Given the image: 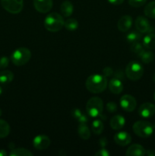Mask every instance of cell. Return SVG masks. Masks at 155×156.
<instances>
[{
	"label": "cell",
	"instance_id": "f1b7e54d",
	"mask_svg": "<svg viewBox=\"0 0 155 156\" xmlns=\"http://www.w3.org/2000/svg\"><path fill=\"white\" fill-rule=\"evenodd\" d=\"M143 50H144V46H143L142 44L139 43V41H138V42L132 43V47H131V50H132L133 53L138 54V53H141Z\"/></svg>",
	"mask_w": 155,
	"mask_h": 156
},
{
	"label": "cell",
	"instance_id": "f6af8a7d",
	"mask_svg": "<svg viewBox=\"0 0 155 156\" xmlns=\"http://www.w3.org/2000/svg\"><path fill=\"white\" fill-rule=\"evenodd\" d=\"M2 111L1 108H0V117H1V116H2Z\"/></svg>",
	"mask_w": 155,
	"mask_h": 156
},
{
	"label": "cell",
	"instance_id": "603a6c76",
	"mask_svg": "<svg viewBox=\"0 0 155 156\" xmlns=\"http://www.w3.org/2000/svg\"><path fill=\"white\" fill-rule=\"evenodd\" d=\"M10 133V126L5 120L0 119V139L8 136Z\"/></svg>",
	"mask_w": 155,
	"mask_h": 156
},
{
	"label": "cell",
	"instance_id": "7c38bea8",
	"mask_svg": "<svg viewBox=\"0 0 155 156\" xmlns=\"http://www.w3.org/2000/svg\"><path fill=\"white\" fill-rule=\"evenodd\" d=\"M33 6L37 12L46 13L53 7V0H33Z\"/></svg>",
	"mask_w": 155,
	"mask_h": 156
},
{
	"label": "cell",
	"instance_id": "5bb4252c",
	"mask_svg": "<svg viewBox=\"0 0 155 156\" xmlns=\"http://www.w3.org/2000/svg\"><path fill=\"white\" fill-rule=\"evenodd\" d=\"M133 20L130 15H123L119 18L117 24L118 29L122 32H126L131 28Z\"/></svg>",
	"mask_w": 155,
	"mask_h": 156
},
{
	"label": "cell",
	"instance_id": "9a60e30c",
	"mask_svg": "<svg viewBox=\"0 0 155 156\" xmlns=\"http://www.w3.org/2000/svg\"><path fill=\"white\" fill-rule=\"evenodd\" d=\"M146 154V150L142 146L139 144H133L128 148L126 155L128 156H144Z\"/></svg>",
	"mask_w": 155,
	"mask_h": 156
},
{
	"label": "cell",
	"instance_id": "7402d4cb",
	"mask_svg": "<svg viewBox=\"0 0 155 156\" xmlns=\"http://www.w3.org/2000/svg\"><path fill=\"white\" fill-rule=\"evenodd\" d=\"M78 133L79 136L83 140H88L91 137V132H90V129L87 124H81L78 126Z\"/></svg>",
	"mask_w": 155,
	"mask_h": 156
},
{
	"label": "cell",
	"instance_id": "f35d334b",
	"mask_svg": "<svg viewBox=\"0 0 155 156\" xmlns=\"http://www.w3.org/2000/svg\"><path fill=\"white\" fill-rule=\"evenodd\" d=\"M110 4L115 5H119L122 4L124 0H107Z\"/></svg>",
	"mask_w": 155,
	"mask_h": 156
},
{
	"label": "cell",
	"instance_id": "277c9868",
	"mask_svg": "<svg viewBox=\"0 0 155 156\" xmlns=\"http://www.w3.org/2000/svg\"><path fill=\"white\" fill-rule=\"evenodd\" d=\"M30 58H31L30 50L25 47H21L12 53L11 56V60L15 66H21L28 62Z\"/></svg>",
	"mask_w": 155,
	"mask_h": 156
},
{
	"label": "cell",
	"instance_id": "ee69618b",
	"mask_svg": "<svg viewBox=\"0 0 155 156\" xmlns=\"http://www.w3.org/2000/svg\"><path fill=\"white\" fill-rule=\"evenodd\" d=\"M153 81L154 82V83H155V73L153 74Z\"/></svg>",
	"mask_w": 155,
	"mask_h": 156
},
{
	"label": "cell",
	"instance_id": "7a4b0ae2",
	"mask_svg": "<svg viewBox=\"0 0 155 156\" xmlns=\"http://www.w3.org/2000/svg\"><path fill=\"white\" fill-rule=\"evenodd\" d=\"M64 18L59 13L53 12L47 15L44 20L46 29L50 32H57L64 27Z\"/></svg>",
	"mask_w": 155,
	"mask_h": 156
},
{
	"label": "cell",
	"instance_id": "cb8c5ba5",
	"mask_svg": "<svg viewBox=\"0 0 155 156\" xmlns=\"http://www.w3.org/2000/svg\"><path fill=\"white\" fill-rule=\"evenodd\" d=\"M144 15L150 18H155V1L150 2L144 7Z\"/></svg>",
	"mask_w": 155,
	"mask_h": 156
},
{
	"label": "cell",
	"instance_id": "ab89813d",
	"mask_svg": "<svg viewBox=\"0 0 155 156\" xmlns=\"http://www.w3.org/2000/svg\"><path fill=\"white\" fill-rule=\"evenodd\" d=\"M147 156H155V151L152 150V149H149V150L146 151V154Z\"/></svg>",
	"mask_w": 155,
	"mask_h": 156
},
{
	"label": "cell",
	"instance_id": "ba28073f",
	"mask_svg": "<svg viewBox=\"0 0 155 156\" xmlns=\"http://www.w3.org/2000/svg\"><path fill=\"white\" fill-rule=\"evenodd\" d=\"M120 106L124 111L127 112H132L135 109L137 105L136 100L133 96L130 94H125L122 95L119 101Z\"/></svg>",
	"mask_w": 155,
	"mask_h": 156
},
{
	"label": "cell",
	"instance_id": "d6986e66",
	"mask_svg": "<svg viewBox=\"0 0 155 156\" xmlns=\"http://www.w3.org/2000/svg\"><path fill=\"white\" fill-rule=\"evenodd\" d=\"M60 10L64 17L71 16L73 13V11H74L72 3L69 1H64L61 4Z\"/></svg>",
	"mask_w": 155,
	"mask_h": 156
},
{
	"label": "cell",
	"instance_id": "836d02e7",
	"mask_svg": "<svg viewBox=\"0 0 155 156\" xmlns=\"http://www.w3.org/2000/svg\"><path fill=\"white\" fill-rule=\"evenodd\" d=\"M71 116H72L74 119H76V120H78V119L83 114H82L81 111L80 109H78V108H74V109L71 111Z\"/></svg>",
	"mask_w": 155,
	"mask_h": 156
},
{
	"label": "cell",
	"instance_id": "83f0119b",
	"mask_svg": "<svg viewBox=\"0 0 155 156\" xmlns=\"http://www.w3.org/2000/svg\"><path fill=\"white\" fill-rule=\"evenodd\" d=\"M64 27L68 30H75L78 27V22L74 18H68L64 22Z\"/></svg>",
	"mask_w": 155,
	"mask_h": 156
},
{
	"label": "cell",
	"instance_id": "4fadbf2b",
	"mask_svg": "<svg viewBox=\"0 0 155 156\" xmlns=\"http://www.w3.org/2000/svg\"><path fill=\"white\" fill-rule=\"evenodd\" d=\"M114 141L117 145L121 146H126L129 145L132 141V137L130 134L128 133L127 132L125 131H121L114 136Z\"/></svg>",
	"mask_w": 155,
	"mask_h": 156
},
{
	"label": "cell",
	"instance_id": "1f68e13d",
	"mask_svg": "<svg viewBox=\"0 0 155 156\" xmlns=\"http://www.w3.org/2000/svg\"><path fill=\"white\" fill-rule=\"evenodd\" d=\"M9 59L6 56L0 57V69H5L9 66Z\"/></svg>",
	"mask_w": 155,
	"mask_h": 156
},
{
	"label": "cell",
	"instance_id": "7bdbcfd3",
	"mask_svg": "<svg viewBox=\"0 0 155 156\" xmlns=\"http://www.w3.org/2000/svg\"><path fill=\"white\" fill-rule=\"evenodd\" d=\"M2 94V88L0 86V95H1Z\"/></svg>",
	"mask_w": 155,
	"mask_h": 156
},
{
	"label": "cell",
	"instance_id": "8fae6325",
	"mask_svg": "<svg viewBox=\"0 0 155 156\" xmlns=\"http://www.w3.org/2000/svg\"><path fill=\"white\" fill-rule=\"evenodd\" d=\"M155 114V105L150 102L142 104L138 108V114L143 118H150Z\"/></svg>",
	"mask_w": 155,
	"mask_h": 156
},
{
	"label": "cell",
	"instance_id": "4316f807",
	"mask_svg": "<svg viewBox=\"0 0 155 156\" xmlns=\"http://www.w3.org/2000/svg\"><path fill=\"white\" fill-rule=\"evenodd\" d=\"M141 37H142L141 33L138 31H138H135V30L131 31L130 33H129L126 35V39H127V41H129V43H132H132L139 41L141 39Z\"/></svg>",
	"mask_w": 155,
	"mask_h": 156
},
{
	"label": "cell",
	"instance_id": "44dd1931",
	"mask_svg": "<svg viewBox=\"0 0 155 156\" xmlns=\"http://www.w3.org/2000/svg\"><path fill=\"white\" fill-rule=\"evenodd\" d=\"M14 79V74L9 70H3L0 72V83L8 84L10 83Z\"/></svg>",
	"mask_w": 155,
	"mask_h": 156
},
{
	"label": "cell",
	"instance_id": "8d00e7d4",
	"mask_svg": "<svg viewBox=\"0 0 155 156\" xmlns=\"http://www.w3.org/2000/svg\"><path fill=\"white\" fill-rule=\"evenodd\" d=\"M113 74L114 76H115V78H117V79H122L123 77H124V74H123L122 71L121 69L117 70V71H115Z\"/></svg>",
	"mask_w": 155,
	"mask_h": 156
},
{
	"label": "cell",
	"instance_id": "74e56055",
	"mask_svg": "<svg viewBox=\"0 0 155 156\" xmlns=\"http://www.w3.org/2000/svg\"><path fill=\"white\" fill-rule=\"evenodd\" d=\"M107 143H108V141L107 140H106V137H103V138H101L100 140H99V144H100V146H101L102 148L106 147Z\"/></svg>",
	"mask_w": 155,
	"mask_h": 156
},
{
	"label": "cell",
	"instance_id": "ac0fdd59",
	"mask_svg": "<svg viewBox=\"0 0 155 156\" xmlns=\"http://www.w3.org/2000/svg\"><path fill=\"white\" fill-rule=\"evenodd\" d=\"M142 44L147 50H155V34L147 33L143 38Z\"/></svg>",
	"mask_w": 155,
	"mask_h": 156
},
{
	"label": "cell",
	"instance_id": "e575fe53",
	"mask_svg": "<svg viewBox=\"0 0 155 156\" xmlns=\"http://www.w3.org/2000/svg\"><path fill=\"white\" fill-rule=\"evenodd\" d=\"M110 153H109V151L107 149H106L105 148H102L101 149L98 151L97 152L95 153V156H109Z\"/></svg>",
	"mask_w": 155,
	"mask_h": 156
},
{
	"label": "cell",
	"instance_id": "52a82bcc",
	"mask_svg": "<svg viewBox=\"0 0 155 156\" xmlns=\"http://www.w3.org/2000/svg\"><path fill=\"white\" fill-rule=\"evenodd\" d=\"M1 5L9 13L18 14L22 11L24 0H1Z\"/></svg>",
	"mask_w": 155,
	"mask_h": 156
},
{
	"label": "cell",
	"instance_id": "d4e9b609",
	"mask_svg": "<svg viewBox=\"0 0 155 156\" xmlns=\"http://www.w3.org/2000/svg\"><path fill=\"white\" fill-rule=\"evenodd\" d=\"M11 156H32L33 153L24 148H18L11 150Z\"/></svg>",
	"mask_w": 155,
	"mask_h": 156
},
{
	"label": "cell",
	"instance_id": "bcb514c9",
	"mask_svg": "<svg viewBox=\"0 0 155 156\" xmlns=\"http://www.w3.org/2000/svg\"><path fill=\"white\" fill-rule=\"evenodd\" d=\"M153 98H154V101H155V91H154V94H153Z\"/></svg>",
	"mask_w": 155,
	"mask_h": 156
},
{
	"label": "cell",
	"instance_id": "60d3db41",
	"mask_svg": "<svg viewBox=\"0 0 155 156\" xmlns=\"http://www.w3.org/2000/svg\"><path fill=\"white\" fill-rule=\"evenodd\" d=\"M7 153H6L4 149H0V156H6Z\"/></svg>",
	"mask_w": 155,
	"mask_h": 156
},
{
	"label": "cell",
	"instance_id": "5b68a950",
	"mask_svg": "<svg viewBox=\"0 0 155 156\" xmlns=\"http://www.w3.org/2000/svg\"><path fill=\"white\" fill-rule=\"evenodd\" d=\"M134 133L141 138H148L153 132V126L150 122L146 120H138L132 126Z\"/></svg>",
	"mask_w": 155,
	"mask_h": 156
},
{
	"label": "cell",
	"instance_id": "2e32d148",
	"mask_svg": "<svg viewBox=\"0 0 155 156\" xmlns=\"http://www.w3.org/2000/svg\"><path fill=\"white\" fill-rule=\"evenodd\" d=\"M109 89L113 94H120L123 90V85L121 79L115 77L111 79L109 82Z\"/></svg>",
	"mask_w": 155,
	"mask_h": 156
},
{
	"label": "cell",
	"instance_id": "9c48e42d",
	"mask_svg": "<svg viewBox=\"0 0 155 156\" xmlns=\"http://www.w3.org/2000/svg\"><path fill=\"white\" fill-rule=\"evenodd\" d=\"M135 27L141 34L151 33L153 27L149 23V21L143 16H138L135 20Z\"/></svg>",
	"mask_w": 155,
	"mask_h": 156
},
{
	"label": "cell",
	"instance_id": "484cf974",
	"mask_svg": "<svg viewBox=\"0 0 155 156\" xmlns=\"http://www.w3.org/2000/svg\"><path fill=\"white\" fill-rule=\"evenodd\" d=\"M91 129L94 134L100 135L103 130V123L100 120H94L91 124Z\"/></svg>",
	"mask_w": 155,
	"mask_h": 156
},
{
	"label": "cell",
	"instance_id": "d590c367",
	"mask_svg": "<svg viewBox=\"0 0 155 156\" xmlns=\"http://www.w3.org/2000/svg\"><path fill=\"white\" fill-rule=\"evenodd\" d=\"M78 121L79 122V123L81 124H87L88 121V118L85 114H82L78 119Z\"/></svg>",
	"mask_w": 155,
	"mask_h": 156
},
{
	"label": "cell",
	"instance_id": "f546056e",
	"mask_svg": "<svg viewBox=\"0 0 155 156\" xmlns=\"http://www.w3.org/2000/svg\"><path fill=\"white\" fill-rule=\"evenodd\" d=\"M147 0H129V4L135 8L141 7L146 3Z\"/></svg>",
	"mask_w": 155,
	"mask_h": 156
},
{
	"label": "cell",
	"instance_id": "e0dca14e",
	"mask_svg": "<svg viewBox=\"0 0 155 156\" xmlns=\"http://www.w3.org/2000/svg\"><path fill=\"white\" fill-rule=\"evenodd\" d=\"M125 123H126V120L125 117L122 115H115L111 118L109 122L111 128L115 130L122 129L124 126Z\"/></svg>",
	"mask_w": 155,
	"mask_h": 156
},
{
	"label": "cell",
	"instance_id": "3957f363",
	"mask_svg": "<svg viewBox=\"0 0 155 156\" xmlns=\"http://www.w3.org/2000/svg\"><path fill=\"white\" fill-rule=\"evenodd\" d=\"M103 111V102L98 97H93L88 100L86 105V111L91 117H97L101 116Z\"/></svg>",
	"mask_w": 155,
	"mask_h": 156
},
{
	"label": "cell",
	"instance_id": "d6a6232c",
	"mask_svg": "<svg viewBox=\"0 0 155 156\" xmlns=\"http://www.w3.org/2000/svg\"><path fill=\"white\" fill-rule=\"evenodd\" d=\"M114 72L112 70V68L110 67H105L103 70V75L105 76V77H110L113 75Z\"/></svg>",
	"mask_w": 155,
	"mask_h": 156
},
{
	"label": "cell",
	"instance_id": "4dcf8cb0",
	"mask_svg": "<svg viewBox=\"0 0 155 156\" xmlns=\"http://www.w3.org/2000/svg\"><path fill=\"white\" fill-rule=\"evenodd\" d=\"M106 110H107L109 113L116 112L117 106L116 105H115V103H114V102L112 101L108 102L107 105H106Z\"/></svg>",
	"mask_w": 155,
	"mask_h": 156
},
{
	"label": "cell",
	"instance_id": "6da1fadb",
	"mask_svg": "<svg viewBox=\"0 0 155 156\" xmlns=\"http://www.w3.org/2000/svg\"><path fill=\"white\" fill-rule=\"evenodd\" d=\"M107 79L103 75H91L86 81V88L90 92L94 94H99L103 92L107 87Z\"/></svg>",
	"mask_w": 155,
	"mask_h": 156
},
{
	"label": "cell",
	"instance_id": "ffe728a7",
	"mask_svg": "<svg viewBox=\"0 0 155 156\" xmlns=\"http://www.w3.org/2000/svg\"><path fill=\"white\" fill-rule=\"evenodd\" d=\"M138 56L140 57L141 60L144 63L148 64L151 62L154 59V54L150 50H143L140 53H138Z\"/></svg>",
	"mask_w": 155,
	"mask_h": 156
},
{
	"label": "cell",
	"instance_id": "8992f818",
	"mask_svg": "<svg viewBox=\"0 0 155 156\" xmlns=\"http://www.w3.org/2000/svg\"><path fill=\"white\" fill-rule=\"evenodd\" d=\"M144 74V68L139 62L132 61L126 68V75L129 79L132 81L139 80Z\"/></svg>",
	"mask_w": 155,
	"mask_h": 156
},
{
	"label": "cell",
	"instance_id": "30bf717a",
	"mask_svg": "<svg viewBox=\"0 0 155 156\" xmlns=\"http://www.w3.org/2000/svg\"><path fill=\"white\" fill-rule=\"evenodd\" d=\"M50 145V140L47 136L38 135L33 140V146L37 150H44Z\"/></svg>",
	"mask_w": 155,
	"mask_h": 156
},
{
	"label": "cell",
	"instance_id": "b9f144b4",
	"mask_svg": "<svg viewBox=\"0 0 155 156\" xmlns=\"http://www.w3.org/2000/svg\"><path fill=\"white\" fill-rule=\"evenodd\" d=\"M9 149H11V150H12V149H15V145H14V143H10V144H9Z\"/></svg>",
	"mask_w": 155,
	"mask_h": 156
}]
</instances>
